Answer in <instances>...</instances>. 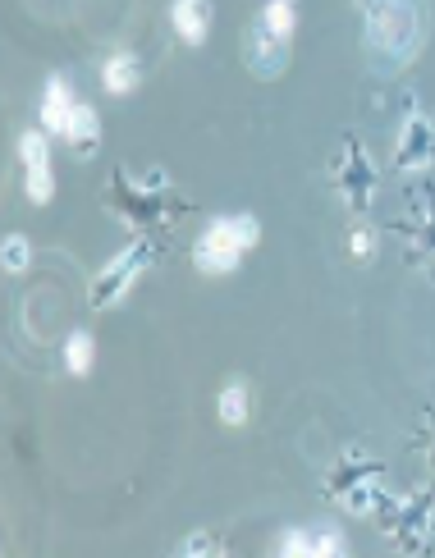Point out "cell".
<instances>
[{
	"label": "cell",
	"instance_id": "1",
	"mask_svg": "<svg viewBox=\"0 0 435 558\" xmlns=\"http://www.w3.org/2000/svg\"><path fill=\"white\" fill-rule=\"evenodd\" d=\"M257 238H261L257 215H216V220L202 229V238H197L193 261L202 275H229V270L243 261V252L257 247Z\"/></svg>",
	"mask_w": 435,
	"mask_h": 558
},
{
	"label": "cell",
	"instance_id": "2",
	"mask_svg": "<svg viewBox=\"0 0 435 558\" xmlns=\"http://www.w3.org/2000/svg\"><path fill=\"white\" fill-rule=\"evenodd\" d=\"M367 5V42L371 51H390L394 60H408L417 46V14L408 0H362Z\"/></svg>",
	"mask_w": 435,
	"mask_h": 558
},
{
	"label": "cell",
	"instance_id": "3",
	"mask_svg": "<svg viewBox=\"0 0 435 558\" xmlns=\"http://www.w3.org/2000/svg\"><path fill=\"white\" fill-rule=\"evenodd\" d=\"M243 55H248V69L261 78H275L284 65H289V42H280L275 33H266L261 23H252L243 33Z\"/></svg>",
	"mask_w": 435,
	"mask_h": 558
},
{
	"label": "cell",
	"instance_id": "4",
	"mask_svg": "<svg viewBox=\"0 0 435 558\" xmlns=\"http://www.w3.org/2000/svg\"><path fill=\"white\" fill-rule=\"evenodd\" d=\"M74 106H78V101H74V87H69V78H60V74L46 78V92H42V129L51 133V138H65Z\"/></svg>",
	"mask_w": 435,
	"mask_h": 558
},
{
	"label": "cell",
	"instance_id": "5",
	"mask_svg": "<svg viewBox=\"0 0 435 558\" xmlns=\"http://www.w3.org/2000/svg\"><path fill=\"white\" fill-rule=\"evenodd\" d=\"M174 33L184 37L188 46H202L211 33V0H174L170 5Z\"/></svg>",
	"mask_w": 435,
	"mask_h": 558
},
{
	"label": "cell",
	"instance_id": "6",
	"mask_svg": "<svg viewBox=\"0 0 435 558\" xmlns=\"http://www.w3.org/2000/svg\"><path fill=\"white\" fill-rule=\"evenodd\" d=\"M138 78H142V69L129 51H115L106 65H101V83H106L110 97H129L133 87H138Z\"/></svg>",
	"mask_w": 435,
	"mask_h": 558
},
{
	"label": "cell",
	"instance_id": "7",
	"mask_svg": "<svg viewBox=\"0 0 435 558\" xmlns=\"http://www.w3.org/2000/svg\"><path fill=\"white\" fill-rule=\"evenodd\" d=\"M257 23L266 33H275L280 42H294V28H298V5L294 0H266L257 14Z\"/></svg>",
	"mask_w": 435,
	"mask_h": 558
},
{
	"label": "cell",
	"instance_id": "8",
	"mask_svg": "<svg viewBox=\"0 0 435 558\" xmlns=\"http://www.w3.org/2000/svg\"><path fill=\"white\" fill-rule=\"evenodd\" d=\"M216 412H220L225 426H248V412H252L248 385H243V380H229V385L220 389V398H216Z\"/></svg>",
	"mask_w": 435,
	"mask_h": 558
},
{
	"label": "cell",
	"instance_id": "9",
	"mask_svg": "<svg viewBox=\"0 0 435 558\" xmlns=\"http://www.w3.org/2000/svg\"><path fill=\"white\" fill-rule=\"evenodd\" d=\"M101 138V124H97V110L87 106V101H78L74 106V115H69V129H65V142L69 147H78V151H87L92 142Z\"/></svg>",
	"mask_w": 435,
	"mask_h": 558
},
{
	"label": "cell",
	"instance_id": "10",
	"mask_svg": "<svg viewBox=\"0 0 435 558\" xmlns=\"http://www.w3.org/2000/svg\"><path fill=\"white\" fill-rule=\"evenodd\" d=\"M92 357H97L92 334H87V330L69 334V344H65V371H69V376H87V371H92Z\"/></svg>",
	"mask_w": 435,
	"mask_h": 558
},
{
	"label": "cell",
	"instance_id": "11",
	"mask_svg": "<svg viewBox=\"0 0 435 558\" xmlns=\"http://www.w3.org/2000/svg\"><path fill=\"white\" fill-rule=\"evenodd\" d=\"M51 133L46 129H28L19 138V156H23V170H51V147H46Z\"/></svg>",
	"mask_w": 435,
	"mask_h": 558
},
{
	"label": "cell",
	"instance_id": "12",
	"mask_svg": "<svg viewBox=\"0 0 435 558\" xmlns=\"http://www.w3.org/2000/svg\"><path fill=\"white\" fill-rule=\"evenodd\" d=\"M0 261H5V275H23L28 261H33V247L23 234H5V247H0Z\"/></svg>",
	"mask_w": 435,
	"mask_h": 558
},
{
	"label": "cell",
	"instance_id": "13",
	"mask_svg": "<svg viewBox=\"0 0 435 558\" xmlns=\"http://www.w3.org/2000/svg\"><path fill=\"white\" fill-rule=\"evenodd\" d=\"M23 193H28V202H33V206L51 202V193H55L51 170H23Z\"/></svg>",
	"mask_w": 435,
	"mask_h": 558
},
{
	"label": "cell",
	"instance_id": "14",
	"mask_svg": "<svg viewBox=\"0 0 435 558\" xmlns=\"http://www.w3.org/2000/svg\"><path fill=\"white\" fill-rule=\"evenodd\" d=\"M339 549H344V536H339V531H321V536L312 540V554H339Z\"/></svg>",
	"mask_w": 435,
	"mask_h": 558
},
{
	"label": "cell",
	"instance_id": "15",
	"mask_svg": "<svg viewBox=\"0 0 435 558\" xmlns=\"http://www.w3.org/2000/svg\"><path fill=\"white\" fill-rule=\"evenodd\" d=\"M280 554H312V540H307L303 531H289V536L280 540Z\"/></svg>",
	"mask_w": 435,
	"mask_h": 558
},
{
	"label": "cell",
	"instance_id": "16",
	"mask_svg": "<svg viewBox=\"0 0 435 558\" xmlns=\"http://www.w3.org/2000/svg\"><path fill=\"white\" fill-rule=\"evenodd\" d=\"M348 247H353L358 257H371V234H367V229H353V243H348Z\"/></svg>",
	"mask_w": 435,
	"mask_h": 558
},
{
	"label": "cell",
	"instance_id": "17",
	"mask_svg": "<svg viewBox=\"0 0 435 558\" xmlns=\"http://www.w3.org/2000/svg\"><path fill=\"white\" fill-rule=\"evenodd\" d=\"M188 554H216V540H188Z\"/></svg>",
	"mask_w": 435,
	"mask_h": 558
}]
</instances>
